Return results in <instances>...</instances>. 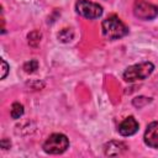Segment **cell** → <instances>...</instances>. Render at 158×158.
Returning a JSON list of instances; mask_svg holds the SVG:
<instances>
[{"mask_svg": "<svg viewBox=\"0 0 158 158\" xmlns=\"http://www.w3.org/2000/svg\"><path fill=\"white\" fill-rule=\"evenodd\" d=\"M101 31L102 36L109 41H115L118 38H122L128 33V28L126 25L115 15L105 19L101 23Z\"/></svg>", "mask_w": 158, "mask_h": 158, "instance_id": "1", "label": "cell"}, {"mask_svg": "<svg viewBox=\"0 0 158 158\" xmlns=\"http://www.w3.org/2000/svg\"><path fill=\"white\" fill-rule=\"evenodd\" d=\"M153 70H154V65L151 62H142L138 64H133L126 68V70L123 72V79L128 83L136 80H143L148 78Z\"/></svg>", "mask_w": 158, "mask_h": 158, "instance_id": "2", "label": "cell"}, {"mask_svg": "<svg viewBox=\"0 0 158 158\" xmlns=\"http://www.w3.org/2000/svg\"><path fill=\"white\" fill-rule=\"evenodd\" d=\"M69 147V141L63 133H53L43 143L42 148L48 154H60L67 151Z\"/></svg>", "mask_w": 158, "mask_h": 158, "instance_id": "3", "label": "cell"}, {"mask_svg": "<svg viewBox=\"0 0 158 158\" xmlns=\"http://www.w3.org/2000/svg\"><path fill=\"white\" fill-rule=\"evenodd\" d=\"M75 10L80 16L88 20H94L102 15V7L99 4L88 0H78L75 4Z\"/></svg>", "mask_w": 158, "mask_h": 158, "instance_id": "4", "label": "cell"}, {"mask_svg": "<svg viewBox=\"0 0 158 158\" xmlns=\"http://www.w3.org/2000/svg\"><path fill=\"white\" fill-rule=\"evenodd\" d=\"M133 14L141 20H153L158 15V7L144 0H136L133 4Z\"/></svg>", "mask_w": 158, "mask_h": 158, "instance_id": "5", "label": "cell"}, {"mask_svg": "<svg viewBox=\"0 0 158 158\" xmlns=\"http://www.w3.org/2000/svg\"><path fill=\"white\" fill-rule=\"evenodd\" d=\"M117 130L121 136H125V137L132 136L138 131V122L136 121V118L133 116H128L118 125Z\"/></svg>", "mask_w": 158, "mask_h": 158, "instance_id": "6", "label": "cell"}, {"mask_svg": "<svg viewBox=\"0 0 158 158\" xmlns=\"http://www.w3.org/2000/svg\"><path fill=\"white\" fill-rule=\"evenodd\" d=\"M144 143L148 147L158 148V121L151 122L144 132Z\"/></svg>", "mask_w": 158, "mask_h": 158, "instance_id": "7", "label": "cell"}, {"mask_svg": "<svg viewBox=\"0 0 158 158\" xmlns=\"http://www.w3.org/2000/svg\"><path fill=\"white\" fill-rule=\"evenodd\" d=\"M127 149V146L123 142L110 141L104 146V152L106 156H120Z\"/></svg>", "mask_w": 158, "mask_h": 158, "instance_id": "8", "label": "cell"}, {"mask_svg": "<svg viewBox=\"0 0 158 158\" xmlns=\"http://www.w3.org/2000/svg\"><path fill=\"white\" fill-rule=\"evenodd\" d=\"M10 115L14 120L20 118L23 115V106L20 102H14L11 105V110H10Z\"/></svg>", "mask_w": 158, "mask_h": 158, "instance_id": "9", "label": "cell"}, {"mask_svg": "<svg viewBox=\"0 0 158 158\" xmlns=\"http://www.w3.org/2000/svg\"><path fill=\"white\" fill-rule=\"evenodd\" d=\"M74 37V32L70 28H63L62 31L58 32V40L60 42H70Z\"/></svg>", "mask_w": 158, "mask_h": 158, "instance_id": "10", "label": "cell"}, {"mask_svg": "<svg viewBox=\"0 0 158 158\" xmlns=\"http://www.w3.org/2000/svg\"><path fill=\"white\" fill-rule=\"evenodd\" d=\"M41 37H42V35H41L40 31H32V32L28 33V36H27L28 43H30L32 47H36V46H38V43L41 42Z\"/></svg>", "mask_w": 158, "mask_h": 158, "instance_id": "11", "label": "cell"}, {"mask_svg": "<svg viewBox=\"0 0 158 158\" xmlns=\"http://www.w3.org/2000/svg\"><path fill=\"white\" fill-rule=\"evenodd\" d=\"M38 68V62L37 60H35V59H32V60H30V62H26L25 64H23V70L26 72V73H33V72H36V69Z\"/></svg>", "mask_w": 158, "mask_h": 158, "instance_id": "12", "label": "cell"}, {"mask_svg": "<svg viewBox=\"0 0 158 158\" xmlns=\"http://www.w3.org/2000/svg\"><path fill=\"white\" fill-rule=\"evenodd\" d=\"M149 101H151L149 98L139 96V98H136V99L133 100V105H135V106H138V107H142V106H144L146 104H148Z\"/></svg>", "mask_w": 158, "mask_h": 158, "instance_id": "13", "label": "cell"}, {"mask_svg": "<svg viewBox=\"0 0 158 158\" xmlns=\"http://www.w3.org/2000/svg\"><path fill=\"white\" fill-rule=\"evenodd\" d=\"M7 72H9L7 63L4 59H1V79H5V77L7 75Z\"/></svg>", "mask_w": 158, "mask_h": 158, "instance_id": "14", "label": "cell"}, {"mask_svg": "<svg viewBox=\"0 0 158 158\" xmlns=\"http://www.w3.org/2000/svg\"><path fill=\"white\" fill-rule=\"evenodd\" d=\"M0 144H1V148H4V149L10 148V146H11L10 141H7L6 138H2V139H1V142H0Z\"/></svg>", "mask_w": 158, "mask_h": 158, "instance_id": "15", "label": "cell"}]
</instances>
